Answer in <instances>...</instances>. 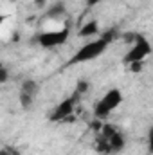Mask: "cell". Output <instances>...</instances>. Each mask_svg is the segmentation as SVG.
I'll use <instances>...</instances> for the list:
<instances>
[{"instance_id": "obj_5", "label": "cell", "mask_w": 153, "mask_h": 155, "mask_svg": "<svg viewBox=\"0 0 153 155\" xmlns=\"http://www.w3.org/2000/svg\"><path fill=\"white\" fill-rule=\"evenodd\" d=\"M79 99H81V96L76 94V92H74L72 96L65 97L63 101H60V103L54 107V110H52V114H50L49 119H50L52 123H65L70 116H74V114H76Z\"/></svg>"}, {"instance_id": "obj_2", "label": "cell", "mask_w": 153, "mask_h": 155, "mask_svg": "<svg viewBox=\"0 0 153 155\" xmlns=\"http://www.w3.org/2000/svg\"><path fill=\"white\" fill-rule=\"evenodd\" d=\"M70 36V27L69 25H58L54 29H43L41 33L36 35L34 43H38L41 49H54L61 47L69 41Z\"/></svg>"}, {"instance_id": "obj_13", "label": "cell", "mask_w": 153, "mask_h": 155, "mask_svg": "<svg viewBox=\"0 0 153 155\" xmlns=\"http://www.w3.org/2000/svg\"><path fill=\"white\" fill-rule=\"evenodd\" d=\"M7 79H9V71H7L5 65H2L0 67V83H5Z\"/></svg>"}, {"instance_id": "obj_9", "label": "cell", "mask_w": 153, "mask_h": 155, "mask_svg": "<svg viewBox=\"0 0 153 155\" xmlns=\"http://www.w3.org/2000/svg\"><path fill=\"white\" fill-rule=\"evenodd\" d=\"M40 92V83L36 79H24L22 81V85H20V94H27V96H31V97H36Z\"/></svg>"}, {"instance_id": "obj_11", "label": "cell", "mask_w": 153, "mask_h": 155, "mask_svg": "<svg viewBox=\"0 0 153 155\" xmlns=\"http://www.w3.org/2000/svg\"><path fill=\"white\" fill-rule=\"evenodd\" d=\"M88 90H90V83H88L86 79H79V81H77V85H76V90H74V92H76V94H79V96H85Z\"/></svg>"}, {"instance_id": "obj_3", "label": "cell", "mask_w": 153, "mask_h": 155, "mask_svg": "<svg viewBox=\"0 0 153 155\" xmlns=\"http://www.w3.org/2000/svg\"><path fill=\"white\" fill-rule=\"evenodd\" d=\"M122 92L119 88H110L94 107V117L96 119H101L105 121L106 117L110 116L114 110H117L121 105H122Z\"/></svg>"}, {"instance_id": "obj_7", "label": "cell", "mask_w": 153, "mask_h": 155, "mask_svg": "<svg viewBox=\"0 0 153 155\" xmlns=\"http://www.w3.org/2000/svg\"><path fill=\"white\" fill-rule=\"evenodd\" d=\"M65 15H67V7H65L63 2L52 4V5H49L47 11H45V18H49V20H52V22H60Z\"/></svg>"}, {"instance_id": "obj_14", "label": "cell", "mask_w": 153, "mask_h": 155, "mask_svg": "<svg viewBox=\"0 0 153 155\" xmlns=\"http://www.w3.org/2000/svg\"><path fill=\"white\" fill-rule=\"evenodd\" d=\"M148 150L150 153H153V128L148 132Z\"/></svg>"}, {"instance_id": "obj_6", "label": "cell", "mask_w": 153, "mask_h": 155, "mask_svg": "<svg viewBox=\"0 0 153 155\" xmlns=\"http://www.w3.org/2000/svg\"><path fill=\"white\" fill-rule=\"evenodd\" d=\"M77 36H79V38H94V36L99 38V36H101L99 22H97V20H88V22H85V24L79 27Z\"/></svg>"}, {"instance_id": "obj_12", "label": "cell", "mask_w": 153, "mask_h": 155, "mask_svg": "<svg viewBox=\"0 0 153 155\" xmlns=\"http://www.w3.org/2000/svg\"><path fill=\"white\" fill-rule=\"evenodd\" d=\"M126 67H128V71H130L132 74H139V72L144 71V61H133V63H130V65H126Z\"/></svg>"}, {"instance_id": "obj_1", "label": "cell", "mask_w": 153, "mask_h": 155, "mask_svg": "<svg viewBox=\"0 0 153 155\" xmlns=\"http://www.w3.org/2000/svg\"><path fill=\"white\" fill-rule=\"evenodd\" d=\"M108 45H110V43L103 38V36L94 38V40H90V41H86V43H83L76 52L70 56L69 65H81V63H88V61H92V60H97L101 54L106 52Z\"/></svg>"}, {"instance_id": "obj_4", "label": "cell", "mask_w": 153, "mask_h": 155, "mask_svg": "<svg viewBox=\"0 0 153 155\" xmlns=\"http://www.w3.org/2000/svg\"><path fill=\"white\" fill-rule=\"evenodd\" d=\"M151 43L150 40L146 38L144 35H135L133 43L130 45V49L126 51L124 58H122V63L124 65H130L133 61H144L150 54H151Z\"/></svg>"}, {"instance_id": "obj_15", "label": "cell", "mask_w": 153, "mask_h": 155, "mask_svg": "<svg viewBox=\"0 0 153 155\" xmlns=\"http://www.w3.org/2000/svg\"><path fill=\"white\" fill-rule=\"evenodd\" d=\"M103 0H85V5L86 7H94V5H97V4H101Z\"/></svg>"}, {"instance_id": "obj_8", "label": "cell", "mask_w": 153, "mask_h": 155, "mask_svg": "<svg viewBox=\"0 0 153 155\" xmlns=\"http://www.w3.org/2000/svg\"><path fill=\"white\" fill-rule=\"evenodd\" d=\"M106 139H108V144H110L112 155L122 152V150H124V146H126V139H124V135H122L119 130H117L115 134H112L110 137H106Z\"/></svg>"}, {"instance_id": "obj_10", "label": "cell", "mask_w": 153, "mask_h": 155, "mask_svg": "<svg viewBox=\"0 0 153 155\" xmlns=\"http://www.w3.org/2000/svg\"><path fill=\"white\" fill-rule=\"evenodd\" d=\"M34 99H36V97H31V96H27V94H18V101H20V107H22V108H31L33 103H34Z\"/></svg>"}]
</instances>
